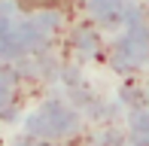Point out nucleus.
Returning <instances> with one entry per match:
<instances>
[{"mask_svg": "<svg viewBox=\"0 0 149 146\" xmlns=\"http://www.w3.org/2000/svg\"><path fill=\"white\" fill-rule=\"evenodd\" d=\"M22 9H28V12H37V9H55V6H64V3H70V0H15Z\"/></svg>", "mask_w": 149, "mask_h": 146, "instance_id": "obj_1", "label": "nucleus"}]
</instances>
